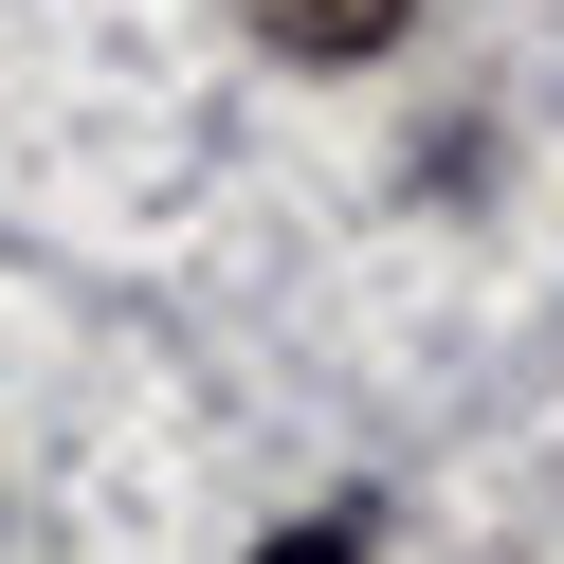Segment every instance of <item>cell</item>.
Wrapping results in <instances>:
<instances>
[{"label":"cell","instance_id":"obj_2","mask_svg":"<svg viewBox=\"0 0 564 564\" xmlns=\"http://www.w3.org/2000/svg\"><path fill=\"white\" fill-rule=\"evenodd\" d=\"M346 546H365V510H328L310 546H256V564H346Z\"/></svg>","mask_w":564,"mask_h":564},{"label":"cell","instance_id":"obj_1","mask_svg":"<svg viewBox=\"0 0 564 564\" xmlns=\"http://www.w3.org/2000/svg\"><path fill=\"white\" fill-rule=\"evenodd\" d=\"M237 19H256L273 55H382V37L419 19V0H237Z\"/></svg>","mask_w":564,"mask_h":564}]
</instances>
